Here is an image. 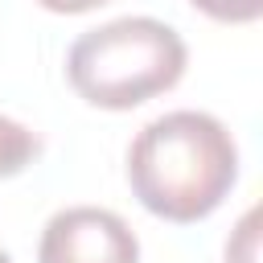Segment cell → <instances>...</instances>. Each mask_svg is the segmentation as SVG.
Returning <instances> with one entry per match:
<instances>
[{
    "label": "cell",
    "instance_id": "5",
    "mask_svg": "<svg viewBox=\"0 0 263 263\" xmlns=\"http://www.w3.org/2000/svg\"><path fill=\"white\" fill-rule=\"evenodd\" d=\"M214 21H255L263 12V0H193Z\"/></svg>",
    "mask_w": 263,
    "mask_h": 263
},
{
    "label": "cell",
    "instance_id": "3",
    "mask_svg": "<svg viewBox=\"0 0 263 263\" xmlns=\"http://www.w3.org/2000/svg\"><path fill=\"white\" fill-rule=\"evenodd\" d=\"M37 263H140V242L115 210L70 205L45 222Z\"/></svg>",
    "mask_w": 263,
    "mask_h": 263
},
{
    "label": "cell",
    "instance_id": "6",
    "mask_svg": "<svg viewBox=\"0 0 263 263\" xmlns=\"http://www.w3.org/2000/svg\"><path fill=\"white\" fill-rule=\"evenodd\" d=\"M37 4L49 8V12H90V8H99L107 0H37Z\"/></svg>",
    "mask_w": 263,
    "mask_h": 263
},
{
    "label": "cell",
    "instance_id": "4",
    "mask_svg": "<svg viewBox=\"0 0 263 263\" xmlns=\"http://www.w3.org/2000/svg\"><path fill=\"white\" fill-rule=\"evenodd\" d=\"M37 152H41L37 132H29L25 123L0 115V177H16Z\"/></svg>",
    "mask_w": 263,
    "mask_h": 263
},
{
    "label": "cell",
    "instance_id": "7",
    "mask_svg": "<svg viewBox=\"0 0 263 263\" xmlns=\"http://www.w3.org/2000/svg\"><path fill=\"white\" fill-rule=\"evenodd\" d=\"M0 263H12V259H8V251H0Z\"/></svg>",
    "mask_w": 263,
    "mask_h": 263
},
{
    "label": "cell",
    "instance_id": "2",
    "mask_svg": "<svg viewBox=\"0 0 263 263\" xmlns=\"http://www.w3.org/2000/svg\"><path fill=\"white\" fill-rule=\"evenodd\" d=\"M185 41L156 16H119L82 33L66 53L70 86L107 111L140 107L144 99L177 86L185 74Z\"/></svg>",
    "mask_w": 263,
    "mask_h": 263
},
{
    "label": "cell",
    "instance_id": "1",
    "mask_svg": "<svg viewBox=\"0 0 263 263\" xmlns=\"http://www.w3.org/2000/svg\"><path fill=\"white\" fill-rule=\"evenodd\" d=\"M238 177V148L205 111H164L127 148V181L144 210L168 222H197L222 205Z\"/></svg>",
    "mask_w": 263,
    "mask_h": 263
}]
</instances>
